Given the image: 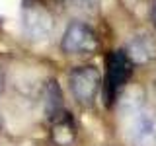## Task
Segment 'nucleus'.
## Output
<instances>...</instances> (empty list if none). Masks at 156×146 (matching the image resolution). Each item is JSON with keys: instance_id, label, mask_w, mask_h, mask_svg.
<instances>
[{"instance_id": "obj_1", "label": "nucleus", "mask_w": 156, "mask_h": 146, "mask_svg": "<svg viewBox=\"0 0 156 146\" xmlns=\"http://www.w3.org/2000/svg\"><path fill=\"white\" fill-rule=\"evenodd\" d=\"M133 61L129 58L127 51H111L107 55V70L104 78V99L105 105L111 107L115 103V99L119 97L121 90L129 82L131 74H133Z\"/></svg>"}, {"instance_id": "obj_2", "label": "nucleus", "mask_w": 156, "mask_h": 146, "mask_svg": "<svg viewBox=\"0 0 156 146\" xmlns=\"http://www.w3.org/2000/svg\"><path fill=\"white\" fill-rule=\"evenodd\" d=\"M74 99L80 105H92L101 88V74L96 66H76L68 76Z\"/></svg>"}, {"instance_id": "obj_3", "label": "nucleus", "mask_w": 156, "mask_h": 146, "mask_svg": "<svg viewBox=\"0 0 156 146\" xmlns=\"http://www.w3.org/2000/svg\"><path fill=\"white\" fill-rule=\"evenodd\" d=\"M98 35L88 23L72 22L62 33L61 49L65 55H92L98 49Z\"/></svg>"}, {"instance_id": "obj_4", "label": "nucleus", "mask_w": 156, "mask_h": 146, "mask_svg": "<svg viewBox=\"0 0 156 146\" xmlns=\"http://www.w3.org/2000/svg\"><path fill=\"white\" fill-rule=\"evenodd\" d=\"M23 31L29 39H45L53 31V16L51 12L37 0H26L22 8Z\"/></svg>"}, {"instance_id": "obj_5", "label": "nucleus", "mask_w": 156, "mask_h": 146, "mask_svg": "<svg viewBox=\"0 0 156 146\" xmlns=\"http://www.w3.org/2000/svg\"><path fill=\"white\" fill-rule=\"evenodd\" d=\"M131 140L136 146H156V109L135 107L131 111Z\"/></svg>"}, {"instance_id": "obj_6", "label": "nucleus", "mask_w": 156, "mask_h": 146, "mask_svg": "<svg viewBox=\"0 0 156 146\" xmlns=\"http://www.w3.org/2000/svg\"><path fill=\"white\" fill-rule=\"evenodd\" d=\"M76 123L68 111L62 109L58 115L51 119V140L55 146H72L76 140Z\"/></svg>"}, {"instance_id": "obj_7", "label": "nucleus", "mask_w": 156, "mask_h": 146, "mask_svg": "<svg viewBox=\"0 0 156 146\" xmlns=\"http://www.w3.org/2000/svg\"><path fill=\"white\" fill-rule=\"evenodd\" d=\"M129 58L133 61V64H144V62L152 61L156 57V43L146 35L133 37L129 43V47L125 49Z\"/></svg>"}, {"instance_id": "obj_8", "label": "nucleus", "mask_w": 156, "mask_h": 146, "mask_svg": "<svg viewBox=\"0 0 156 146\" xmlns=\"http://www.w3.org/2000/svg\"><path fill=\"white\" fill-rule=\"evenodd\" d=\"M41 97H43V109H45V115L49 119H53L62 111V92L57 80H47L43 84Z\"/></svg>"}, {"instance_id": "obj_9", "label": "nucleus", "mask_w": 156, "mask_h": 146, "mask_svg": "<svg viewBox=\"0 0 156 146\" xmlns=\"http://www.w3.org/2000/svg\"><path fill=\"white\" fill-rule=\"evenodd\" d=\"M150 19H152V26L156 27V0H152V4H150Z\"/></svg>"}, {"instance_id": "obj_10", "label": "nucleus", "mask_w": 156, "mask_h": 146, "mask_svg": "<svg viewBox=\"0 0 156 146\" xmlns=\"http://www.w3.org/2000/svg\"><path fill=\"white\" fill-rule=\"evenodd\" d=\"M2 90H4V70L0 68V94H2Z\"/></svg>"}, {"instance_id": "obj_11", "label": "nucleus", "mask_w": 156, "mask_h": 146, "mask_svg": "<svg viewBox=\"0 0 156 146\" xmlns=\"http://www.w3.org/2000/svg\"><path fill=\"white\" fill-rule=\"evenodd\" d=\"M2 127H4V119H2V115H0V130H2Z\"/></svg>"}]
</instances>
